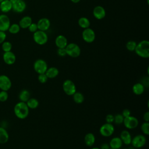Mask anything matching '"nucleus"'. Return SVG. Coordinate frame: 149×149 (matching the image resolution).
I'll return each instance as SVG.
<instances>
[{
    "label": "nucleus",
    "mask_w": 149,
    "mask_h": 149,
    "mask_svg": "<svg viewBox=\"0 0 149 149\" xmlns=\"http://www.w3.org/2000/svg\"><path fill=\"white\" fill-rule=\"evenodd\" d=\"M14 113L19 119H24L29 115V108L26 102L20 101L15 105Z\"/></svg>",
    "instance_id": "1"
},
{
    "label": "nucleus",
    "mask_w": 149,
    "mask_h": 149,
    "mask_svg": "<svg viewBox=\"0 0 149 149\" xmlns=\"http://www.w3.org/2000/svg\"><path fill=\"white\" fill-rule=\"evenodd\" d=\"M134 51L140 57L148 58L149 57V41L144 40L139 42L137 44Z\"/></svg>",
    "instance_id": "2"
},
{
    "label": "nucleus",
    "mask_w": 149,
    "mask_h": 149,
    "mask_svg": "<svg viewBox=\"0 0 149 149\" xmlns=\"http://www.w3.org/2000/svg\"><path fill=\"white\" fill-rule=\"evenodd\" d=\"M66 55L72 58H77L80 56L81 54V49L80 47L76 43L71 42L68 44L65 47Z\"/></svg>",
    "instance_id": "3"
},
{
    "label": "nucleus",
    "mask_w": 149,
    "mask_h": 149,
    "mask_svg": "<svg viewBox=\"0 0 149 149\" xmlns=\"http://www.w3.org/2000/svg\"><path fill=\"white\" fill-rule=\"evenodd\" d=\"M33 38L34 42L40 45H44L48 41V35L45 31L39 30L33 33Z\"/></svg>",
    "instance_id": "4"
},
{
    "label": "nucleus",
    "mask_w": 149,
    "mask_h": 149,
    "mask_svg": "<svg viewBox=\"0 0 149 149\" xmlns=\"http://www.w3.org/2000/svg\"><path fill=\"white\" fill-rule=\"evenodd\" d=\"M64 93L68 95H72L76 91V87L73 81L69 79L65 80L62 84Z\"/></svg>",
    "instance_id": "5"
},
{
    "label": "nucleus",
    "mask_w": 149,
    "mask_h": 149,
    "mask_svg": "<svg viewBox=\"0 0 149 149\" xmlns=\"http://www.w3.org/2000/svg\"><path fill=\"white\" fill-rule=\"evenodd\" d=\"M33 68L36 73L38 74H42L45 73L48 69V65L44 59H38L34 62Z\"/></svg>",
    "instance_id": "6"
},
{
    "label": "nucleus",
    "mask_w": 149,
    "mask_h": 149,
    "mask_svg": "<svg viewBox=\"0 0 149 149\" xmlns=\"http://www.w3.org/2000/svg\"><path fill=\"white\" fill-rule=\"evenodd\" d=\"M115 131V128L112 123H105L100 128V133L104 137H109L112 136Z\"/></svg>",
    "instance_id": "7"
},
{
    "label": "nucleus",
    "mask_w": 149,
    "mask_h": 149,
    "mask_svg": "<svg viewBox=\"0 0 149 149\" xmlns=\"http://www.w3.org/2000/svg\"><path fill=\"white\" fill-rule=\"evenodd\" d=\"M81 36L83 40L87 43L93 42L95 38V34L94 31L90 27L84 29L82 31Z\"/></svg>",
    "instance_id": "8"
},
{
    "label": "nucleus",
    "mask_w": 149,
    "mask_h": 149,
    "mask_svg": "<svg viewBox=\"0 0 149 149\" xmlns=\"http://www.w3.org/2000/svg\"><path fill=\"white\" fill-rule=\"evenodd\" d=\"M123 123L126 128L128 129H133L137 127L139 125V120L137 118L130 115L127 117L124 118Z\"/></svg>",
    "instance_id": "9"
},
{
    "label": "nucleus",
    "mask_w": 149,
    "mask_h": 149,
    "mask_svg": "<svg viewBox=\"0 0 149 149\" xmlns=\"http://www.w3.org/2000/svg\"><path fill=\"white\" fill-rule=\"evenodd\" d=\"M147 140L146 137L143 134H137L132 139L131 144L135 148H141L146 143Z\"/></svg>",
    "instance_id": "10"
},
{
    "label": "nucleus",
    "mask_w": 149,
    "mask_h": 149,
    "mask_svg": "<svg viewBox=\"0 0 149 149\" xmlns=\"http://www.w3.org/2000/svg\"><path fill=\"white\" fill-rule=\"evenodd\" d=\"M12 87V81L9 77L5 74L0 75V89L8 91Z\"/></svg>",
    "instance_id": "11"
},
{
    "label": "nucleus",
    "mask_w": 149,
    "mask_h": 149,
    "mask_svg": "<svg viewBox=\"0 0 149 149\" xmlns=\"http://www.w3.org/2000/svg\"><path fill=\"white\" fill-rule=\"evenodd\" d=\"M10 25V21L9 17L5 14L0 15V31H6Z\"/></svg>",
    "instance_id": "12"
},
{
    "label": "nucleus",
    "mask_w": 149,
    "mask_h": 149,
    "mask_svg": "<svg viewBox=\"0 0 149 149\" xmlns=\"http://www.w3.org/2000/svg\"><path fill=\"white\" fill-rule=\"evenodd\" d=\"M12 5V9L17 13H22L26 8V3L23 0H16Z\"/></svg>",
    "instance_id": "13"
},
{
    "label": "nucleus",
    "mask_w": 149,
    "mask_h": 149,
    "mask_svg": "<svg viewBox=\"0 0 149 149\" xmlns=\"http://www.w3.org/2000/svg\"><path fill=\"white\" fill-rule=\"evenodd\" d=\"M37 24L38 30L45 31L49 29L51 26V22L48 18L42 17L38 20Z\"/></svg>",
    "instance_id": "14"
},
{
    "label": "nucleus",
    "mask_w": 149,
    "mask_h": 149,
    "mask_svg": "<svg viewBox=\"0 0 149 149\" xmlns=\"http://www.w3.org/2000/svg\"><path fill=\"white\" fill-rule=\"evenodd\" d=\"M93 14L95 19L98 20H101L105 17L106 11L104 7L100 5H98L94 8Z\"/></svg>",
    "instance_id": "15"
},
{
    "label": "nucleus",
    "mask_w": 149,
    "mask_h": 149,
    "mask_svg": "<svg viewBox=\"0 0 149 149\" xmlns=\"http://www.w3.org/2000/svg\"><path fill=\"white\" fill-rule=\"evenodd\" d=\"M2 57L4 62L9 65H13L16 61V56L11 51L4 52Z\"/></svg>",
    "instance_id": "16"
},
{
    "label": "nucleus",
    "mask_w": 149,
    "mask_h": 149,
    "mask_svg": "<svg viewBox=\"0 0 149 149\" xmlns=\"http://www.w3.org/2000/svg\"><path fill=\"white\" fill-rule=\"evenodd\" d=\"M55 43L58 48H64L68 44L66 37L63 35L58 36L55 38Z\"/></svg>",
    "instance_id": "17"
},
{
    "label": "nucleus",
    "mask_w": 149,
    "mask_h": 149,
    "mask_svg": "<svg viewBox=\"0 0 149 149\" xmlns=\"http://www.w3.org/2000/svg\"><path fill=\"white\" fill-rule=\"evenodd\" d=\"M122 141V143L126 145H129L131 144L132 136L129 131L124 130L121 132L119 137Z\"/></svg>",
    "instance_id": "18"
},
{
    "label": "nucleus",
    "mask_w": 149,
    "mask_h": 149,
    "mask_svg": "<svg viewBox=\"0 0 149 149\" xmlns=\"http://www.w3.org/2000/svg\"><path fill=\"white\" fill-rule=\"evenodd\" d=\"M123 143L119 137H113L109 141V145L111 148L119 149L122 146Z\"/></svg>",
    "instance_id": "19"
},
{
    "label": "nucleus",
    "mask_w": 149,
    "mask_h": 149,
    "mask_svg": "<svg viewBox=\"0 0 149 149\" xmlns=\"http://www.w3.org/2000/svg\"><path fill=\"white\" fill-rule=\"evenodd\" d=\"M12 9V5L10 0H3L0 2V10L3 13H8Z\"/></svg>",
    "instance_id": "20"
},
{
    "label": "nucleus",
    "mask_w": 149,
    "mask_h": 149,
    "mask_svg": "<svg viewBox=\"0 0 149 149\" xmlns=\"http://www.w3.org/2000/svg\"><path fill=\"white\" fill-rule=\"evenodd\" d=\"M32 22V19L30 16H25L20 20L19 22V25L20 28L25 29H27Z\"/></svg>",
    "instance_id": "21"
},
{
    "label": "nucleus",
    "mask_w": 149,
    "mask_h": 149,
    "mask_svg": "<svg viewBox=\"0 0 149 149\" xmlns=\"http://www.w3.org/2000/svg\"><path fill=\"white\" fill-rule=\"evenodd\" d=\"M84 143L88 147L93 146L95 141V137L93 133H88L85 135L84 138Z\"/></svg>",
    "instance_id": "22"
},
{
    "label": "nucleus",
    "mask_w": 149,
    "mask_h": 149,
    "mask_svg": "<svg viewBox=\"0 0 149 149\" xmlns=\"http://www.w3.org/2000/svg\"><path fill=\"white\" fill-rule=\"evenodd\" d=\"M45 73L48 79H54L58 75L59 70L55 67H50L48 68Z\"/></svg>",
    "instance_id": "23"
},
{
    "label": "nucleus",
    "mask_w": 149,
    "mask_h": 149,
    "mask_svg": "<svg viewBox=\"0 0 149 149\" xmlns=\"http://www.w3.org/2000/svg\"><path fill=\"white\" fill-rule=\"evenodd\" d=\"M145 87L141 83H135L132 87V91L136 95H140L142 94L144 91Z\"/></svg>",
    "instance_id": "24"
},
{
    "label": "nucleus",
    "mask_w": 149,
    "mask_h": 149,
    "mask_svg": "<svg viewBox=\"0 0 149 149\" xmlns=\"http://www.w3.org/2000/svg\"><path fill=\"white\" fill-rule=\"evenodd\" d=\"M9 140V134L7 130L2 127H0V144H5L8 142Z\"/></svg>",
    "instance_id": "25"
},
{
    "label": "nucleus",
    "mask_w": 149,
    "mask_h": 149,
    "mask_svg": "<svg viewBox=\"0 0 149 149\" xmlns=\"http://www.w3.org/2000/svg\"><path fill=\"white\" fill-rule=\"evenodd\" d=\"M30 98V93L29 90L26 89L22 90L19 94V98L20 101L26 102L29 98Z\"/></svg>",
    "instance_id": "26"
},
{
    "label": "nucleus",
    "mask_w": 149,
    "mask_h": 149,
    "mask_svg": "<svg viewBox=\"0 0 149 149\" xmlns=\"http://www.w3.org/2000/svg\"><path fill=\"white\" fill-rule=\"evenodd\" d=\"M78 24L81 28L84 29L90 27V22L88 18L86 17H81L78 20Z\"/></svg>",
    "instance_id": "27"
},
{
    "label": "nucleus",
    "mask_w": 149,
    "mask_h": 149,
    "mask_svg": "<svg viewBox=\"0 0 149 149\" xmlns=\"http://www.w3.org/2000/svg\"><path fill=\"white\" fill-rule=\"evenodd\" d=\"M73 100L74 102L76 104H81L84 100V97L83 94L80 93V92H77L76 91L73 95Z\"/></svg>",
    "instance_id": "28"
},
{
    "label": "nucleus",
    "mask_w": 149,
    "mask_h": 149,
    "mask_svg": "<svg viewBox=\"0 0 149 149\" xmlns=\"http://www.w3.org/2000/svg\"><path fill=\"white\" fill-rule=\"evenodd\" d=\"M26 103L29 109H36L39 105L38 101L34 98H30Z\"/></svg>",
    "instance_id": "29"
},
{
    "label": "nucleus",
    "mask_w": 149,
    "mask_h": 149,
    "mask_svg": "<svg viewBox=\"0 0 149 149\" xmlns=\"http://www.w3.org/2000/svg\"><path fill=\"white\" fill-rule=\"evenodd\" d=\"M20 29L21 28L20 27L19 24L13 23V24L10 25V26L8 29V31L10 33L13 34H15L18 33L20 31Z\"/></svg>",
    "instance_id": "30"
},
{
    "label": "nucleus",
    "mask_w": 149,
    "mask_h": 149,
    "mask_svg": "<svg viewBox=\"0 0 149 149\" xmlns=\"http://www.w3.org/2000/svg\"><path fill=\"white\" fill-rule=\"evenodd\" d=\"M12 48V45L10 42L5 41L2 43V49L4 52L10 51Z\"/></svg>",
    "instance_id": "31"
},
{
    "label": "nucleus",
    "mask_w": 149,
    "mask_h": 149,
    "mask_svg": "<svg viewBox=\"0 0 149 149\" xmlns=\"http://www.w3.org/2000/svg\"><path fill=\"white\" fill-rule=\"evenodd\" d=\"M136 45L137 43L136 42V41L133 40H129L127 42L126 44V47L127 49L129 51H134Z\"/></svg>",
    "instance_id": "32"
},
{
    "label": "nucleus",
    "mask_w": 149,
    "mask_h": 149,
    "mask_svg": "<svg viewBox=\"0 0 149 149\" xmlns=\"http://www.w3.org/2000/svg\"><path fill=\"white\" fill-rule=\"evenodd\" d=\"M141 130L145 135L149 134V122H144L141 125Z\"/></svg>",
    "instance_id": "33"
},
{
    "label": "nucleus",
    "mask_w": 149,
    "mask_h": 149,
    "mask_svg": "<svg viewBox=\"0 0 149 149\" xmlns=\"http://www.w3.org/2000/svg\"><path fill=\"white\" fill-rule=\"evenodd\" d=\"M124 120V117L120 113H118L114 115V120L113 122L116 125H120L123 123Z\"/></svg>",
    "instance_id": "34"
},
{
    "label": "nucleus",
    "mask_w": 149,
    "mask_h": 149,
    "mask_svg": "<svg viewBox=\"0 0 149 149\" xmlns=\"http://www.w3.org/2000/svg\"><path fill=\"white\" fill-rule=\"evenodd\" d=\"M8 98V93L6 91L2 90L0 91V101L5 102Z\"/></svg>",
    "instance_id": "35"
},
{
    "label": "nucleus",
    "mask_w": 149,
    "mask_h": 149,
    "mask_svg": "<svg viewBox=\"0 0 149 149\" xmlns=\"http://www.w3.org/2000/svg\"><path fill=\"white\" fill-rule=\"evenodd\" d=\"M48 77H47L45 73H42V74H38V80L40 83H45L48 80Z\"/></svg>",
    "instance_id": "36"
},
{
    "label": "nucleus",
    "mask_w": 149,
    "mask_h": 149,
    "mask_svg": "<svg viewBox=\"0 0 149 149\" xmlns=\"http://www.w3.org/2000/svg\"><path fill=\"white\" fill-rule=\"evenodd\" d=\"M29 30L31 32V33H34L36 32L37 30H38V27H37V24L36 23H31V24L28 27Z\"/></svg>",
    "instance_id": "37"
},
{
    "label": "nucleus",
    "mask_w": 149,
    "mask_h": 149,
    "mask_svg": "<svg viewBox=\"0 0 149 149\" xmlns=\"http://www.w3.org/2000/svg\"><path fill=\"white\" fill-rule=\"evenodd\" d=\"M113 120H114V115L112 114H108L105 117V121L107 123H112V122H113Z\"/></svg>",
    "instance_id": "38"
},
{
    "label": "nucleus",
    "mask_w": 149,
    "mask_h": 149,
    "mask_svg": "<svg viewBox=\"0 0 149 149\" xmlns=\"http://www.w3.org/2000/svg\"><path fill=\"white\" fill-rule=\"evenodd\" d=\"M57 54L59 56H62V57L65 56V55H66L65 48H58Z\"/></svg>",
    "instance_id": "39"
},
{
    "label": "nucleus",
    "mask_w": 149,
    "mask_h": 149,
    "mask_svg": "<svg viewBox=\"0 0 149 149\" xmlns=\"http://www.w3.org/2000/svg\"><path fill=\"white\" fill-rule=\"evenodd\" d=\"M6 38V34L5 31H0V44L4 42Z\"/></svg>",
    "instance_id": "40"
},
{
    "label": "nucleus",
    "mask_w": 149,
    "mask_h": 149,
    "mask_svg": "<svg viewBox=\"0 0 149 149\" xmlns=\"http://www.w3.org/2000/svg\"><path fill=\"white\" fill-rule=\"evenodd\" d=\"M121 114L124 118H126L131 115V112L129 109H124Z\"/></svg>",
    "instance_id": "41"
},
{
    "label": "nucleus",
    "mask_w": 149,
    "mask_h": 149,
    "mask_svg": "<svg viewBox=\"0 0 149 149\" xmlns=\"http://www.w3.org/2000/svg\"><path fill=\"white\" fill-rule=\"evenodd\" d=\"M143 119L144 122H149V112H146L143 115Z\"/></svg>",
    "instance_id": "42"
},
{
    "label": "nucleus",
    "mask_w": 149,
    "mask_h": 149,
    "mask_svg": "<svg viewBox=\"0 0 149 149\" xmlns=\"http://www.w3.org/2000/svg\"><path fill=\"white\" fill-rule=\"evenodd\" d=\"M100 149H110V146L109 144L107 143H103L101 145V147L100 148Z\"/></svg>",
    "instance_id": "43"
},
{
    "label": "nucleus",
    "mask_w": 149,
    "mask_h": 149,
    "mask_svg": "<svg viewBox=\"0 0 149 149\" xmlns=\"http://www.w3.org/2000/svg\"><path fill=\"white\" fill-rule=\"evenodd\" d=\"M73 3H77L78 2H79L80 1V0H70Z\"/></svg>",
    "instance_id": "44"
},
{
    "label": "nucleus",
    "mask_w": 149,
    "mask_h": 149,
    "mask_svg": "<svg viewBox=\"0 0 149 149\" xmlns=\"http://www.w3.org/2000/svg\"><path fill=\"white\" fill-rule=\"evenodd\" d=\"M91 149H100V148H98V147H93V148H91Z\"/></svg>",
    "instance_id": "45"
},
{
    "label": "nucleus",
    "mask_w": 149,
    "mask_h": 149,
    "mask_svg": "<svg viewBox=\"0 0 149 149\" xmlns=\"http://www.w3.org/2000/svg\"><path fill=\"white\" fill-rule=\"evenodd\" d=\"M3 1V0H0V2H1Z\"/></svg>",
    "instance_id": "46"
},
{
    "label": "nucleus",
    "mask_w": 149,
    "mask_h": 149,
    "mask_svg": "<svg viewBox=\"0 0 149 149\" xmlns=\"http://www.w3.org/2000/svg\"><path fill=\"white\" fill-rule=\"evenodd\" d=\"M122 149H128V148H122Z\"/></svg>",
    "instance_id": "47"
},
{
    "label": "nucleus",
    "mask_w": 149,
    "mask_h": 149,
    "mask_svg": "<svg viewBox=\"0 0 149 149\" xmlns=\"http://www.w3.org/2000/svg\"><path fill=\"white\" fill-rule=\"evenodd\" d=\"M110 149H113V148H110Z\"/></svg>",
    "instance_id": "48"
}]
</instances>
